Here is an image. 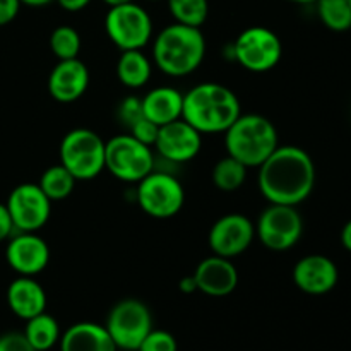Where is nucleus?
I'll return each instance as SVG.
<instances>
[{"mask_svg": "<svg viewBox=\"0 0 351 351\" xmlns=\"http://www.w3.org/2000/svg\"><path fill=\"white\" fill-rule=\"evenodd\" d=\"M293 283L307 295H326L338 285L339 271L332 259L322 254L305 256L295 264Z\"/></svg>", "mask_w": 351, "mask_h": 351, "instance_id": "dca6fc26", "label": "nucleus"}, {"mask_svg": "<svg viewBox=\"0 0 351 351\" xmlns=\"http://www.w3.org/2000/svg\"><path fill=\"white\" fill-rule=\"evenodd\" d=\"M143 103L139 98H127L123 99L122 105H120V119L125 123L127 127H130L132 123H136L137 120L143 119Z\"/></svg>", "mask_w": 351, "mask_h": 351, "instance_id": "2f4dec72", "label": "nucleus"}, {"mask_svg": "<svg viewBox=\"0 0 351 351\" xmlns=\"http://www.w3.org/2000/svg\"><path fill=\"white\" fill-rule=\"evenodd\" d=\"M141 103H143L144 117L160 127L182 119L184 95L170 86H160V88L151 89L141 99Z\"/></svg>", "mask_w": 351, "mask_h": 351, "instance_id": "412c9836", "label": "nucleus"}, {"mask_svg": "<svg viewBox=\"0 0 351 351\" xmlns=\"http://www.w3.org/2000/svg\"><path fill=\"white\" fill-rule=\"evenodd\" d=\"M105 141L91 129H74L64 136L58 149L60 165L79 182H88L105 170Z\"/></svg>", "mask_w": 351, "mask_h": 351, "instance_id": "39448f33", "label": "nucleus"}, {"mask_svg": "<svg viewBox=\"0 0 351 351\" xmlns=\"http://www.w3.org/2000/svg\"><path fill=\"white\" fill-rule=\"evenodd\" d=\"M75 178L64 165H55L43 171L40 178V187L51 202L64 201L72 194L75 187Z\"/></svg>", "mask_w": 351, "mask_h": 351, "instance_id": "393cba45", "label": "nucleus"}, {"mask_svg": "<svg viewBox=\"0 0 351 351\" xmlns=\"http://www.w3.org/2000/svg\"><path fill=\"white\" fill-rule=\"evenodd\" d=\"M350 5H351V0H350Z\"/></svg>", "mask_w": 351, "mask_h": 351, "instance_id": "a19ab883", "label": "nucleus"}, {"mask_svg": "<svg viewBox=\"0 0 351 351\" xmlns=\"http://www.w3.org/2000/svg\"><path fill=\"white\" fill-rule=\"evenodd\" d=\"M154 147L165 160L173 163H187L194 160L201 151L202 134L184 119H178L160 127Z\"/></svg>", "mask_w": 351, "mask_h": 351, "instance_id": "2eb2a0df", "label": "nucleus"}, {"mask_svg": "<svg viewBox=\"0 0 351 351\" xmlns=\"http://www.w3.org/2000/svg\"><path fill=\"white\" fill-rule=\"evenodd\" d=\"M287 2L302 3V5H307V3H315V2H317V0H287Z\"/></svg>", "mask_w": 351, "mask_h": 351, "instance_id": "58836bf2", "label": "nucleus"}, {"mask_svg": "<svg viewBox=\"0 0 351 351\" xmlns=\"http://www.w3.org/2000/svg\"><path fill=\"white\" fill-rule=\"evenodd\" d=\"M175 23L201 27L209 16L208 0H167Z\"/></svg>", "mask_w": 351, "mask_h": 351, "instance_id": "bb28decb", "label": "nucleus"}, {"mask_svg": "<svg viewBox=\"0 0 351 351\" xmlns=\"http://www.w3.org/2000/svg\"><path fill=\"white\" fill-rule=\"evenodd\" d=\"M192 278L199 291L215 298L228 297L239 285V271L232 259L215 256V254L199 263Z\"/></svg>", "mask_w": 351, "mask_h": 351, "instance_id": "f3484780", "label": "nucleus"}, {"mask_svg": "<svg viewBox=\"0 0 351 351\" xmlns=\"http://www.w3.org/2000/svg\"><path fill=\"white\" fill-rule=\"evenodd\" d=\"M129 130L130 136H132L134 139L146 144V146L154 147V143H156L158 139V132H160V125H156L154 122L147 120L146 117H143V119L137 120L136 123H132V125L129 127Z\"/></svg>", "mask_w": 351, "mask_h": 351, "instance_id": "c756f323", "label": "nucleus"}, {"mask_svg": "<svg viewBox=\"0 0 351 351\" xmlns=\"http://www.w3.org/2000/svg\"><path fill=\"white\" fill-rule=\"evenodd\" d=\"M233 57L245 71L263 74L273 71L280 64L283 57V43L269 27H247L233 43Z\"/></svg>", "mask_w": 351, "mask_h": 351, "instance_id": "1a4fd4ad", "label": "nucleus"}, {"mask_svg": "<svg viewBox=\"0 0 351 351\" xmlns=\"http://www.w3.org/2000/svg\"><path fill=\"white\" fill-rule=\"evenodd\" d=\"M315 187V165L298 146H278L259 167V189L269 204L298 206Z\"/></svg>", "mask_w": 351, "mask_h": 351, "instance_id": "f257e3e1", "label": "nucleus"}, {"mask_svg": "<svg viewBox=\"0 0 351 351\" xmlns=\"http://www.w3.org/2000/svg\"><path fill=\"white\" fill-rule=\"evenodd\" d=\"M256 239V225L240 213H230L216 219L208 235L209 249L215 256L233 257L240 256L252 245Z\"/></svg>", "mask_w": 351, "mask_h": 351, "instance_id": "ddd939ff", "label": "nucleus"}, {"mask_svg": "<svg viewBox=\"0 0 351 351\" xmlns=\"http://www.w3.org/2000/svg\"><path fill=\"white\" fill-rule=\"evenodd\" d=\"M105 328L117 348L137 351L143 339L153 329V317L146 304L137 298H125L113 305Z\"/></svg>", "mask_w": 351, "mask_h": 351, "instance_id": "6e6552de", "label": "nucleus"}, {"mask_svg": "<svg viewBox=\"0 0 351 351\" xmlns=\"http://www.w3.org/2000/svg\"><path fill=\"white\" fill-rule=\"evenodd\" d=\"M7 304L23 321L41 314L47 308V293L43 287L31 276H19L7 288Z\"/></svg>", "mask_w": 351, "mask_h": 351, "instance_id": "6ab92c4d", "label": "nucleus"}, {"mask_svg": "<svg viewBox=\"0 0 351 351\" xmlns=\"http://www.w3.org/2000/svg\"><path fill=\"white\" fill-rule=\"evenodd\" d=\"M24 336L34 351H48L60 341V326L53 315L41 312L27 319Z\"/></svg>", "mask_w": 351, "mask_h": 351, "instance_id": "5701e85b", "label": "nucleus"}, {"mask_svg": "<svg viewBox=\"0 0 351 351\" xmlns=\"http://www.w3.org/2000/svg\"><path fill=\"white\" fill-rule=\"evenodd\" d=\"M149 2H160V0H149Z\"/></svg>", "mask_w": 351, "mask_h": 351, "instance_id": "ea45409f", "label": "nucleus"}, {"mask_svg": "<svg viewBox=\"0 0 351 351\" xmlns=\"http://www.w3.org/2000/svg\"><path fill=\"white\" fill-rule=\"evenodd\" d=\"M341 245L351 252V219L346 221V225L341 230Z\"/></svg>", "mask_w": 351, "mask_h": 351, "instance_id": "c9c22d12", "label": "nucleus"}, {"mask_svg": "<svg viewBox=\"0 0 351 351\" xmlns=\"http://www.w3.org/2000/svg\"><path fill=\"white\" fill-rule=\"evenodd\" d=\"M5 206L17 232H38L47 225L51 215V201L40 185L31 182L14 187Z\"/></svg>", "mask_w": 351, "mask_h": 351, "instance_id": "f8f14e48", "label": "nucleus"}, {"mask_svg": "<svg viewBox=\"0 0 351 351\" xmlns=\"http://www.w3.org/2000/svg\"><path fill=\"white\" fill-rule=\"evenodd\" d=\"M317 16L328 29L343 33L351 29L350 0H317Z\"/></svg>", "mask_w": 351, "mask_h": 351, "instance_id": "a878e982", "label": "nucleus"}, {"mask_svg": "<svg viewBox=\"0 0 351 351\" xmlns=\"http://www.w3.org/2000/svg\"><path fill=\"white\" fill-rule=\"evenodd\" d=\"M278 146L274 123L257 113H242L225 132L226 154L247 168H259Z\"/></svg>", "mask_w": 351, "mask_h": 351, "instance_id": "20e7f679", "label": "nucleus"}, {"mask_svg": "<svg viewBox=\"0 0 351 351\" xmlns=\"http://www.w3.org/2000/svg\"><path fill=\"white\" fill-rule=\"evenodd\" d=\"M105 168L117 180L137 184L154 170L153 151L130 134L115 136L105 144Z\"/></svg>", "mask_w": 351, "mask_h": 351, "instance_id": "423d86ee", "label": "nucleus"}, {"mask_svg": "<svg viewBox=\"0 0 351 351\" xmlns=\"http://www.w3.org/2000/svg\"><path fill=\"white\" fill-rule=\"evenodd\" d=\"M240 115V99L223 84L202 82L184 95L182 119L201 134H225Z\"/></svg>", "mask_w": 351, "mask_h": 351, "instance_id": "f03ea898", "label": "nucleus"}, {"mask_svg": "<svg viewBox=\"0 0 351 351\" xmlns=\"http://www.w3.org/2000/svg\"><path fill=\"white\" fill-rule=\"evenodd\" d=\"M21 9L19 0H0V26L10 24Z\"/></svg>", "mask_w": 351, "mask_h": 351, "instance_id": "473e14b6", "label": "nucleus"}, {"mask_svg": "<svg viewBox=\"0 0 351 351\" xmlns=\"http://www.w3.org/2000/svg\"><path fill=\"white\" fill-rule=\"evenodd\" d=\"M137 184V204L147 216L170 219L180 213L185 202V191L173 175L153 170Z\"/></svg>", "mask_w": 351, "mask_h": 351, "instance_id": "9d476101", "label": "nucleus"}, {"mask_svg": "<svg viewBox=\"0 0 351 351\" xmlns=\"http://www.w3.org/2000/svg\"><path fill=\"white\" fill-rule=\"evenodd\" d=\"M7 264L19 276H31L43 273L51 259L48 243L36 235V232H19L12 237L5 249Z\"/></svg>", "mask_w": 351, "mask_h": 351, "instance_id": "4468645a", "label": "nucleus"}, {"mask_svg": "<svg viewBox=\"0 0 351 351\" xmlns=\"http://www.w3.org/2000/svg\"><path fill=\"white\" fill-rule=\"evenodd\" d=\"M103 3H106L108 7H117V5H123V3H130L134 0H101Z\"/></svg>", "mask_w": 351, "mask_h": 351, "instance_id": "4c0bfd02", "label": "nucleus"}, {"mask_svg": "<svg viewBox=\"0 0 351 351\" xmlns=\"http://www.w3.org/2000/svg\"><path fill=\"white\" fill-rule=\"evenodd\" d=\"M58 343L60 351H119L105 326L96 322L72 324Z\"/></svg>", "mask_w": 351, "mask_h": 351, "instance_id": "aec40b11", "label": "nucleus"}, {"mask_svg": "<svg viewBox=\"0 0 351 351\" xmlns=\"http://www.w3.org/2000/svg\"><path fill=\"white\" fill-rule=\"evenodd\" d=\"M137 351H178V343L171 332L151 329V332L143 339Z\"/></svg>", "mask_w": 351, "mask_h": 351, "instance_id": "c85d7f7f", "label": "nucleus"}, {"mask_svg": "<svg viewBox=\"0 0 351 351\" xmlns=\"http://www.w3.org/2000/svg\"><path fill=\"white\" fill-rule=\"evenodd\" d=\"M81 45V34L71 26H58L50 34V48L58 60L77 58Z\"/></svg>", "mask_w": 351, "mask_h": 351, "instance_id": "cd10ccee", "label": "nucleus"}, {"mask_svg": "<svg viewBox=\"0 0 351 351\" xmlns=\"http://www.w3.org/2000/svg\"><path fill=\"white\" fill-rule=\"evenodd\" d=\"M89 86V71L79 58L58 60L48 75V93L58 103H74Z\"/></svg>", "mask_w": 351, "mask_h": 351, "instance_id": "a211bd4d", "label": "nucleus"}, {"mask_svg": "<svg viewBox=\"0 0 351 351\" xmlns=\"http://www.w3.org/2000/svg\"><path fill=\"white\" fill-rule=\"evenodd\" d=\"M21 5H27V7H45L48 5V3L55 2V0H19Z\"/></svg>", "mask_w": 351, "mask_h": 351, "instance_id": "e433bc0d", "label": "nucleus"}, {"mask_svg": "<svg viewBox=\"0 0 351 351\" xmlns=\"http://www.w3.org/2000/svg\"><path fill=\"white\" fill-rule=\"evenodd\" d=\"M105 29L119 50H143L153 38V21L144 7L130 2L110 7L105 17Z\"/></svg>", "mask_w": 351, "mask_h": 351, "instance_id": "0eeeda50", "label": "nucleus"}, {"mask_svg": "<svg viewBox=\"0 0 351 351\" xmlns=\"http://www.w3.org/2000/svg\"><path fill=\"white\" fill-rule=\"evenodd\" d=\"M304 233V219L297 206L269 204L257 219L256 237L266 249L274 252L290 250Z\"/></svg>", "mask_w": 351, "mask_h": 351, "instance_id": "9b49d317", "label": "nucleus"}, {"mask_svg": "<svg viewBox=\"0 0 351 351\" xmlns=\"http://www.w3.org/2000/svg\"><path fill=\"white\" fill-rule=\"evenodd\" d=\"M247 170L249 168L245 165H242L239 160L226 154L213 168V184L221 192H235L245 184Z\"/></svg>", "mask_w": 351, "mask_h": 351, "instance_id": "b1692460", "label": "nucleus"}, {"mask_svg": "<svg viewBox=\"0 0 351 351\" xmlns=\"http://www.w3.org/2000/svg\"><path fill=\"white\" fill-rule=\"evenodd\" d=\"M153 64L143 53V50L122 51L117 62V77L125 88L139 89L151 79Z\"/></svg>", "mask_w": 351, "mask_h": 351, "instance_id": "4be33fe9", "label": "nucleus"}, {"mask_svg": "<svg viewBox=\"0 0 351 351\" xmlns=\"http://www.w3.org/2000/svg\"><path fill=\"white\" fill-rule=\"evenodd\" d=\"M0 351H34L24 332L10 331L0 336Z\"/></svg>", "mask_w": 351, "mask_h": 351, "instance_id": "7c9ffc66", "label": "nucleus"}, {"mask_svg": "<svg viewBox=\"0 0 351 351\" xmlns=\"http://www.w3.org/2000/svg\"><path fill=\"white\" fill-rule=\"evenodd\" d=\"M206 57V38L201 27L170 24L153 41V62L171 77H185L201 67Z\"/></svg>", "mask_w": 351, "mask_h": 351, "instance_id": "7ed1b4c3", "label": "nucleus"}, {"mask_svg": "<svg viewBox=\"0 0 351 351\" xmlns=\"http://www.w3.org/2000/svg\"><path fill=\"white\" fill-rule=\"evenodd\" d=\"M58 5L69 12H79V10L86 9L91 3V0H55Z\"/></svg>", "mask_w": 351, "mask_h": 351, "instance_id": "f704fd0d", "label": "nucleus"}, {"mask_svg": "<svg viewBox=\"0 0 351 351\" xmlns=\"http://www.w3.org/2000/svg\"><path fill=\"white\" fill-rule=\"evenodd\" d=\"M14 232L12 219H10L9 211H7V206L0 202V243L5 242Z\"/></svg>", "mask_w": 351, "mask_h": 351, "instance_id": "72a5a7b5", "label": "nucleus"}]
</instances>
